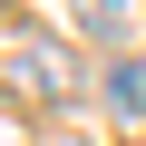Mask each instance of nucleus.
<instances>
[{
  "mask_svg": "<svg viewBox=\"0 0 146 146\" xmlns=\"http://www.w3.org/2000/svg\"><path fill=\"white\" fill-rule=\"evenodd\" d=\"M10 78L39 107H68V98H78V58H68L58 39H10Z\"/></svg>",
  "mask_w": 146,
  "mask_h": 146,
  "instance_id": "obj_1",
  "label": "nucleus"
},
{
  "mask_svg": "<svg viewBox=\"0 0 146 146\" xmlns=\"http://www.w3.org/2000/svg\"><path fill=\"white\" fill-rule=\"evenodd\" d=\"M107 107L117 117H146V58H107Z\"/></svg>",
  "mask_w": 146,
  "mask_h": 146,
  "instance_id": "obj_2",
  "label": "nucleus"
},
{
  "mask_svg": "<svg viewBox=\"0 0 146 146\" xmlns=\"http://www.w3.org/2000/svg\"><path fill=\"white\" fill-rule=\"evenodd\" d=\"M78 20L88 29H117V0H78Z\"/></svg>",
  "mask_w": 146,
  "mask_h": 146,
  "instance_id": "obj_3",
  "label": "nucleus"
}]
</instances>
